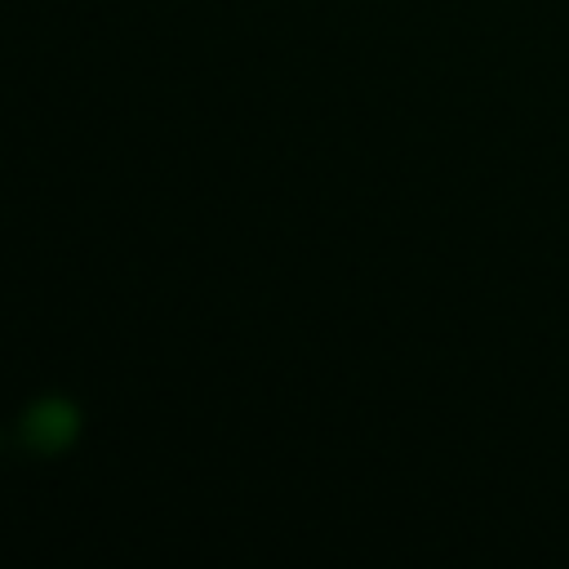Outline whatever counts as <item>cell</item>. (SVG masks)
Segmentation results:
<instances>
[{
	"mask_svg": "<svg viewBox=\"0 0 569 569\" xmlns=\"http://www.w3.org/2000/svg\"><path fill=\"white\" fill-rule=\"evenodd\" d=\"M22 436L36 449H62L76 436V409L67 400H40L27 418H22Z\"/></svg>",
	"mask_w": 569,
	"mask_h": 569,
	"instance_id": "cell-1",
	"label": "cell"
}]
</instances>
